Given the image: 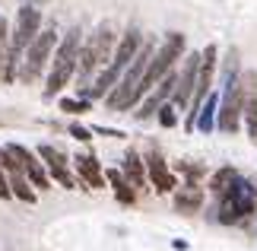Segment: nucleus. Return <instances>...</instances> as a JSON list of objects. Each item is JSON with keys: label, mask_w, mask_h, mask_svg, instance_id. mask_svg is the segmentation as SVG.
I'll use <instances>...</instances> for the list:
<instances>
[{"label": "nucleus", "mask_w": 257, "mask_h": 251, "mask_svg": "<svg viewBox=\"0 0 257 251\" xmlns=\"http://www.w3.org/2000/svg\"><path fill=\"white\" fill-rule=\"evenodd\" d=\"M38 156L45 159L48 172L54 175V182L61 185V188H76V178L70 175V169H67V156L61 153V149H54V146L42 143V146H38Z\"/></svg>", "instance_id": "nucleus-14"}, {"label": "nucleus", "mask_w": 257, "mask_h": 251, "mask_svg": "<svg viewBox=\"0 0 257 251\" xmlns=\"http://www.w3.org/2000/svg\"><path fill=\"white\" fill-rule=\"evenodd\" d=\"M121 172H124V178L134 188H143L146 185V162L140 159L137 149H127V156H124V162H121Z\"/></svg>", "instance_id": "nucleus-17"}, {"label": "nucleus", "mask_w": 257, "mask_h": 251, "mask_svg": "<svg viewBox=\"0 0 257 251\" xmlns=\"http://www.w3.org/2000/svg\"><path fill=\"white\" fill-rule=\"evenodd\" d=\"M7 149L13 153V159L19 162V169L26 172V178L32 182V188H38V191H48V188H51V178H48V172L42 169V162L35 159V153H29V149L19 146V143H10Z\"/></svg>", "instance_id": "nucleus-11"}, {"label": "nucleus", "mask_w": 257, "mask_h": 251, "mask_svg": "<svg viewBox=\"0 0 257 251\" xmlns=\"http://www.w3.org/2000/svg\"><path fill=\"white\" fill-rule=\"evenodd\" d=\"M241 93H244V127H248L251 143L257 146V70H244L241 73Z\"/></svg>", "instance_id": "nucleus-12"}, {"label": "nucleus", "mask_w": 257, "mask_h": 251, "mask_svg": "<svg viewBox=\"0 0 257 251\" xmlns=\"http://www.w3.org/2000/svg\"><path fill=\"white\" fill-rule=\"evenodd\" d=\"M156 118H159L162 127H175V124H178V108H175L172 102H162L159 112H156Z\"/></svg>", "instance_id": "nucleus-24"}, {"label": "nucleus", "mask_w": 257, "mask_h": 251, "mask_svg": "<svg viewBox=\"0 0 257 251\" xmlns=\"http://www.w3.org/2000/svg\"><path fill=\"white\" fill-rule=\"evenodd\" d=\"M219 48L216 45H206V51H200V70H197V83H194V96H191V105H187V130H194L197 121V112H200L203 99L210 96L213 89V76H216V61H219Z\"/></svg>", "instance_id": "nucleus-9"}, {"label": "nucleus", "mask_w": 257, "mask_h": 251, "mask_svg": "<svg viewBox=\"0 0 257 251\" xmlns=\"http://www.w3.org/2000/svg\"><path fill=\"white\" fill-rule=\"evenodd\" d=\"M70 137H76V140H83V143H86V140H92V130L83 127V124H70Z\"/></svg>", "instance_id": "nucleus-25"}, {"label": "nucleus", "mask_w": 257, "mask_h": 251, "mask_svg": "<svg viewBox=\"0 0 257 251\" xmlns=\"http://www.w3.org/2000/svg\"><path fill=\"white\" fill-rule=\"evenodd\" d=\"M54 48H57V29H54V26H48V29H42V32L35 35V42L26 48L23 64H19V73H16L19 83H26V86H29V83H35V79L45 73V67L51 64Z\"/></svg>", "instance_id": "nucleus-7"}, {"label": "nucleus", "mask_w": 257, "mask_h": 251, "mask_svg": "<svg viewBox=\"0 0 257 251\" xmlns=\"http://www.w3.org/2000/svg\"><path fill=\"white\" fill-rule=\"evenodd\" d=\"M216 115H219V96L210 93L203 99V105H200V112H197V121L194 127L200 130V134H213V127H216Z\"/></svg>", "instance_id": "nucleus-16"}, {"label": "nucleus", "mask_w": 257, "mask_h": 251, "mask_svg": "<svg viewBox=\"0 0 257 251\" xmlns=\"http://www.w3.org/2000/svg\"><path fill=\"white\" fill-rule=\"evenodd\" d=\"M105 178L111 182V188H114V197L121 200V204H134V200H137V194H134V185L124 178V172H121V169H111V172H105Z\"/></svg>", "instance_id": "nucleus-20"}, {"label": "nucleus", "mask_w": 257, "mask_h": 251, "mask_svg": "<svg viewBox=\"0 0 257 251\" xmlns=\"http://www.w3.org/2000/svg\"><path fill=\"white\" fill-rule=\"evenodd\" d=\"M254 188H257V185H254Z\"/></svg>", "instance_id": "nucleus-27"}, {"label": "nucleus", "mask_w": 257, "mask_h": 251, "mask_svg": "<svg viewBox=\"0 0 257 251\" xmlns=\"http://www.w3.org/2000/svg\"><path fill=\"white\" fill-rule=\"evenodd\" d=\"M114 48H117V35H114V29L108 23H102L89 38H83L80 61H76V83H80V89H86L98 76V70L111 61Z\"/></svg>", "instance_id": "nucleus-3"}, {"label": "nucleus", "mask_w": 257, "mask_h": 251, "mask_svg": "<svg viewBox=\"0 0 257 251\" xmlns=\"http://www.w3.org/2000/svg\"><path fill=\"white\" fill-rule=\"evenodd\" d=\"M140 45H143V32H140V29H127L124 38H121V42H117V48H114L111 61L98 70V76H95L86 89H80V96H83V99H105V96L114 89V83L121 79V73L127 70V64L134 61V54L140 51Z\"/></svg>", "instance_id": "nucleus-1"}, {"label": "nucleus", "mask_w": 257, "mask_h": 251, "mask_svg": "<svg viewBox=\"0 0 257 251\" xmlns=\"http://www.w3.org/2000/svg\"><path fill=\"white\" fill-rule=\"evenodd\" d=\"M153 51H156V42H153V38H143L140 51H137L134 61L127 64V70L121 73V79L114 83V89L105 96V108H108V112H127V108L137 105V99H140V83H143L146 67H150Z\"/></svg>", "instance_id": "nucleus-2"}, {"label": "nucleus", "mask_w": 257, "mask_h": 251, "mask_svg": "<svg viewBox=\"0 0 257 251\" xmlns=\"http://www.w3.org/2000/svg\"><path fill=\"white\" fill-rule=\"evenodd\" d=\"M73 162H76V172H80L83 185H89V188H105V172H102V165H98V159L92 153H80Z\"/></svg>", "instance_id": "nucleus-15"}, {"label": "nucleus", "mask_w": 257, "mask_h": 251, "mask_svg": "<svg viewBox=\"0 0 257 251\" xmlns=\"http://www.w3.org/2000/svg\"><path fill=\"white\" fill-rule=\"evenodd\" d=\"M254 210H257V188L248 178L238 175L219 194V213H216V219L225 226H235V223H244L248 216H254Z\"/></svg>", "instance_id": "nucleus-6"}, {"label": "nucleus", "mask_w": 257, "mask_h": 251, "mask_svg": "<svg viewBox=\"0 0 257 251\" xmlns=\"http://www.w3.org/2000/svg\"><path fill=\"white\" fill-rule=\"evenodd\" d=\"M7 178H10V191H13V197L16 200H23V204H35V188H32V182L26 178V172L23 169H10L7 172Z\"/></svg>", "instance_id": "nucleus-18"}, {"label": "nucleus", "mask_w": 257, "mask_h": 251, "mask_svg": "<svg viewBox=\"0 0 257 251\" xmlns=\"http://www.w3.org/2000/svg\"><path fill=\"white\" fill-rule=\"evenodd\" d=\"M7 51H10V23H7V16L0 13V79H4V61H7Z\"/></svg>", "instance_id": "nucleus-23"}, {"label": "nucleus", "mask_w": 257, "mask_h": 251, "mask_svg": "<svg viewBox=\"0 0 257 251\" xmlns=\"http://www.w3.org/2000/svg\"><path fill=\"white\" fill-rule=\"evenodd\" d=\"M197 70H200V54H184V67L178 73V86L172 93V105L175 108H187L191 105V96H194V83H197Z\"/></svg>", "instance_id": "nucleus-10"}, {"label": "nucleus", "mask_w": 257, "mask_h": 251, "mask_svg": "<svg viewBox=\"0 0 257 251\" xmlns=\"http://www.w3.org/2000/svg\"><path fill=\"white\" fill-rule=\"evenodd\" d=\"M80 48H83V29L73 26L67 29V35L57 42L51 70H48V83H45V99H54L64 93V86L76 76V61H80Z\"/></svg>", "instance_id": "nucleus-4"}, {"label": "nucleus", "mask_w": 257, "mask_h": 251, "mask_svg": "<svg viewBox=\"0 0 257 251\" xmlns=\"http://www.w3.org/2000/svg\"><path fill=\"white\" fill-rule=\"evenodd\" d=\"M241 112H244V93H241V70L235 51L225 57V73H222V96H219V115L216 127L222 134H235L241 127Z\"/></svg>", "instance_id": "nucleus-5"}, {"label": "nucleus", "mask_w": 257, "mask_h": 251, "mask_svg": "<svg viewBox=\"0 0 257 251\" xmlns=\"http://www.w3.org/2000/svg\"><path fill=\"white\" fill-rule=\"evenodd\" d=\"M143 162H146V178L153 182V188L159 191V194H169V191H175L178 182H175V175H172V169H169V162H165L162 153H156V149H153V153L146 156Z\"/></svg>", "instance_id": "nucleus-13"}, {"label": "nucleus", "mask_w": 257, "mask_h": 251, "mask_svg": "<svg viewBox=\"0 0 257 251\" xmlns=\"http://www.w3.org/2000/svg\"><path fill=\"white\" fill-rule=\"evenodd\" d=\"M184 48H187V42H184V35H181V32H169V35H165L162 48H156L153 57H150V67H146L143 83H140V96L150 93V89L159 83L165 73H172L175 64L184 57Z\"/></svg>", "instance_id": "nucleus-8"}, {"label": "nucleus", "mask_w": 257, "mask_h": 251, "mask_svg": "<svg viewBox=\"0 0 257 251\" xmlns=\"http://www.w3.org/2000/svg\"><path fill=\"white\" fill-rule=\"evenodd\" d=\"M175 207L181 210V213H194V210H200V207H203V191L187 182V185L175 194Z\"/></svg>", "instance_id": "nucleus-19"}, {"label": "nucleus", "mask_w": 257, "mask_h": 251, "mask_svg": "<svg viewBox=\"0 0 257 251\" xmlns=\"http://www.w3.org/2000/svg\"><path fill=\"white\" fill-rule=\"evenodd\" d=\"M92 108V99H61V112H67V115H83V112H89Z\"/></svg>", "instance_id": "nucleus-22"}, {"label": "nucleus", "mask_w": 257, "mask_h": 251, "mask_svg": "<svg viewBox=\"0 0 257 251\" xmlns=\"http://www.w3.org/2000/svg\"><path fill=\"white\" fill-rule=\"evenodd\" d=\"M29 4H35V7H45V4H48V0H29Z\"/></svg>", "instance_id": "nucleus-26"}, {"label": "nucleus", "mask_w": 257, "mask_h": 251, "mask_svg": "<svg viewBox=\"0 0 257 251\" xmlns=\"http://www.w3.org/2000/svg\"><path fill=\"white\" fill-rule=\"evenodd\" d=\"M235 178H238V172H235L232 165H225V169H219V172H216V175L210 178V191H213V194H222V191L229 188V185L235 182Z\"/></svg>", "instance_id": "nucleus-21"}]
</instances>
